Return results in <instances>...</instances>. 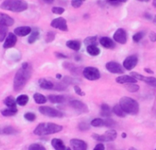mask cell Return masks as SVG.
Segmentation results:
<instances>
[{"label": "cell", "mask_w": 156, "mask_h": 150, "mask_svg": "<svg viewBox=\"0 0 156 150\" xmlns=\"http://www.w3.org/2000/svg\"><path fill=\"white\" fill-rule=\"evenodd\" d=\"M115 125H116V123H115L112 119H105V120H104L103 126H107V127H113Z\"/></svg>", "instance_id": "cell-39"}, {"label": "cell", "mask_w": 156, "mask_h": 150, "mask_svg": "<svg viewBox=\"0 0 156 150\" xmlns=\"http://www.w3.org/2000/svg\"><path fill=\"white\" fill-rule=\"evenodd\" d=\"M24 118L29 122H33L36 119V115L34 113H26L24 115Z\"/></svg>", "instance_id": "cell-38"}, {"label": "cell", "mask_w": 156, "mask_h": 150, "mask_svg": "<svg viewBox=\"0 0 156 150\" xmlns=\"http://www.w3.org/2000/svg\"><path fill=\"white\" fill-rule=\"evenodd\" d=\"M116 82L118 83H122V84H125V83L128 84V83H136L137 80L131 75H122V76L117 77Z\"/></svg>", "instance_id": "cell-18"}, {"label": "cell", "mask_w": 156, "mask_h": 150, "mask_svg": "<svg viewBox=\"0 0 156 150\" xmlns=\"http://www.w3.org/2000/svg\"><path fill=\"white\" fill-rule=\"evenodd\" d=\"M101 115L104 117H110L112 115V109L106 104L101 105Z\"/></svg>", "instance_id": "cell-24"}, {"label": "cell", "mask_w": 156, "mask_h": 150, "mask_svg": "<svg viewBox=\"0 0 156 150\" xmlns=\"http://www.w3.org/2000/svg\"><path fill=\"white\" fill-rule=\"evenodd\" d=\"M87 52L90 56H98L101 53V49L96 45H90L87 47Z\"/></svg>", "instance_id": "cell-26"}, {"label": "cell", "mask_w": 156, "mask_h": 150, "mask_svg": "<svg viewBox=\"0 0 156 150\" xmlns=\"http://www.w3.org/2000/svg\"><path fill=\"white\" fill-rule=\"evenodd\" d=\"M120 105L126 115H135L139 113V104L133 98L124 96L120 100Z\"/></svg>", "instance_id": "cell-4"}, {"label": "cell", "mask_w": 156, "mask_h": 150, "mask_svg": "<svg viewBox=\"0 0 156 150\" xmlns=\"http://www.w3.org/2000/svg\"><path fill=\"white\" fill-rule=\"evenodd\" d=\"M74 91H75V93H76L78 95H80V96H84V95H85V93H84L78 85H75V86H74Z\"/></svg>", "instance_id": "cell-42"}, {"label": "cell", "mask_w": 156, "mask_h": 150, "mask_svg": "<svg viewBox=\"0 0 156 150\" xmlns=\"http://www.w3.org/2000/svg\"><path fill=\"white\" fill-rule=\"evenodd\" d=\"M82 73L83 76L89 81H96L101 78V72L95 67H86L84 68Z\"/></svg>", "instance_id": "cell-6"}, {"label": "cell", "mask_w": 156, "mask_h": 150, "mask_svg": "<svg viewBox=\"0 0 156 150\" xmlns=\"http://www.w3.org/2000/svg\"><path fill=\"white\" fill-rule=\"evenodd\" d=\"M32 74V67L29 63L25 62L22 64L21 68L16 71L14 78V90L19 92L27 84V81L30 79Z\"/></svg>", "instance_id": "cell-1"}, {"label": "cell", "mask_w": 156, "mask_h": 150, "mask_svg": "<svg viewBox=\"0 0 156 150\" xmlns=\"http://www.w3.org/2000/svg\"><path fill=\"white\" fill-rule=\"evenodd\" d=\"M106 69L112 72V73H116V74H122L124 72V70L122 69V65L116 61H109L106 63Z\"/></svg>", "instance_id": "cell-11"}, {"label": "cell", "mask_w": 156, "mask_h": 150, "mask_svg": "<svg viewBox=\"0 0 156 150\" xmlns=\"http://www.w3.org/2000/svg\"><path fill=\"white\" fill-rule=\"evenodd\" d=\"M149 37H150V39H151L152 41H156V33H154V32H151L150 35H149Z\"/></svg>", "instance_id": "cell-47"}, {"label": "cell", "mask_w": 156, "mask_h": 150, "mask_svg": "<svg viewBox=\"0 0 156 150\" xmlns=\"http://www.w3.org/2000/svg\"><path fill=\"white\" fill-rule=\"evenodd\" d=\"M139 1H142V2H148V1H150V0H139Z\"/></svg>", "instance_id": "cell-55"}, {"label": "cell", "mask_w": 156, "mask_h": 150, "mask_svg": "<svg viewBox=\"0 0 156 150\" xmlns=\"http://www.w3.org/2000/svg\"><path fill=\"white\" fill-rule=\"evenodd\" d=\"M38 38H39V30L37 28H35L29 34L28 38H27V42L29 44H33L34 42H36L38 39Z\"/></svg>", "instance_id": "cell-23"}, {"label": "cell", "mask_w": 156, "mask_h": 150, "mask_svg": "<svg viewBox=\"0 0 156 150\" xmlns=\"http://www.w3.org/2000/svg\"><path fill=\"white\" fill-rule=\"evenodd\" d=\"M153 5H154V6L156 7V0H154V2H153Z\"/></svg>", "instance_id": "cell-53"}, {"label": "cell", "mask_w": 156, "mask_h": 150, "mask_svg": "<svg viewBox=\"0 0 156 150\" xmlns=\"http://www.w3.org/2000/svg\"><path fill=\"white\" fill-rule=\"evenodd\" d=\"M81 1H82V2H83V1H85V0H81Z\"/></svg>", "instance_id": "cell-58"}, {"label": "cell", "mask_w": 156, "mask_h": 150, "mask_svg": "<svg viewBox=\"0 0 156 150\" xmlns=\"http://www.w3.org/2000/svg\"></svg>", "instance_id": "cell-59"}, {"label": "cell", "mask_w": 156, "mask_h": 150, "mask_svg": "<svg viewBox=\"0 0 156 150\" xmlns=\"http://www.w3.org/2000/svg\"><path fill=\"white\" fill-rule=\"evenodd\" d=\"M16 113H17L16 107H15V108H8L7 107L6 109H4L1 111V115L3 116H14L16 115Z\"/></svg>", "instance_id": "cell-27"}, {"label": "cell", "mask_w": 156, "mask_h": 150, "mask_svg": "<svg viewBox=\"0 0 156 150\" xmlns=\"http://www.w3.org/2000/svg\"><path fill=\"white\" fill-rule=\"evenodd\" d=\"M104 149H105L104 145H103V144H101V143H100V144L96 145V147L94 148V149L93 150H104Z\"/></svg>", "instance_id": "cell-46"}, {"label": "cell", "mask_w": 156, "mask_h": 150, "mask_svg": "<svg viewBox=\"0 0 156 150\" xmlns=\"http://www.w3.org/2000/svg\"><path fill=\"white\" fill-rule=\"evenodd\" d=\"M16 41H17L16 36L14 33H8V34H7V37L5 38V42H4V44H3V48H4V49H10V48H13V47L16 44Z\"/></svg>", "instance_id": "cell-14"}, {"label": "cell", "mask_w": 156, "mask_h": 150, "mask_svg": "<svg viewBox=\"0 0 156 150\" xmlns=\"http://www.w3.org/2000/svg\"><path fill=\"white\" fill-rule=\"evenodd\" d=\"M92 137L99 141V142H111V141H113L116 139L117 137V132L116 130L114 129H111V130H108L106 131L103 135H96V134H93L92 135Z\"/></svg>", "instance_id": "cell-5"}, {"label": "cell", "mask_w": 156, "mask_h": 150, "mask_svg": "<svg viewBox=\"0 0 156 150\" xmlns=\"http://www.w3.org/2000/svg\"><path fill=\"white\" fill-rule=\"evenodd\" d=\"M47 4H52L55 0H44Z\"/></svg>", "instance_id": "cell-51"}, {"label": "cell", "mask_w": 156, "mask_h": 150, "mask_svg": "<svg viewBox=\"0 0 156 150\" xmlns=\"http://www.w3.org/2000/svg\"><path fill=\"white\" fill-rule=\"evenodd\" d=\"M0 7L3 10H8L14 13H20L26 11L28 7V5L25 0H5L0 5Z\"/></svg>", "instance_id": "cell-2"}, {"label": "cell", "mask_w": 156, "mask_h": 150, "mask_svg": "<svg viewBox=\"0 0 156 150\" xmlns=\"http://www.w3.org/2000/svg\"><path fill=\"white\" fill-rule=\"evenodd\" d=\"M138 63V58L135 55H132L127 57L124 61H123V68L126 69L127 71H131L132 69H133Z\"/></svg>", "instance_id": "cell-13"}, {"label": "cell", "mask_w": 156, "mask_h": 150, "mask_svg": "<svg viewBox=\"0 0 156 150\" xmlns=\"http://www.w3.org/2000/svg\"><path fill=\"white\" fill-rule=\"evenodd\" d=\"M51 145L55 150H64L66 148L63 141L58 138H53L51 140Z\"/></svg>", "instance_id": "cell-22"}, {"label": "cell", "mask_w": 156, "mask_h": 150, "mask_svg": "<svg viewBox=\"0 0 156 150\" xmlns=\"http://www.w3.org/2000/svg\"><path fill=\"white\" fill-rule=\"evenodd\" d=\"M63 127L59 125L53 123H41L34 130V134L37 136H47L56 134L62 131Z\"/></svg>", "instance_id": "cell-3"}, {"label": "cell", "mask_w": 156, "mask_h": 150, "mask_svg": "<svg viewBox=\"0 0 156 150\" xmlns=\"http://www.w3.org/2000/svg\"><path fill=\"white\" fill-rule=\"evenodd\" d=\"M84 44L88 47L90 45H96L97 44V37L92 36V37H88L84 39Z\"/></svg>", "instance_id": "cell-32"}, {"label": "cell", "mask_w": 156, "mask_h": 150, "mask_svg": "<svg viewBox=\"0 0 156 150\" xmlns=\"http://www.w3.org/2000/svg\"><path fill=\"white\" fill-rule=\"evenodd\" d=\"M70 146L74 150H87L88 149V145L86 144L85 141L73 138L70 140Z\"/></svg>", "instance_id": "cell-15"}, {"label": "cell", "mask_w": 156, "mask_h": 150, "mask_svg": "<svg viewBox=\"0 0 156 150\" xmlns=\"http://www.w3.org/2000/svg\"><path fill=\"white\" fill-rule=\"evenodd\" d=\"M122 137L123 138H125V137H126V134H125V133H122Z\"/></svg>", "instance_id": "cell-54"}, {"label": "cell", "mask_w": 156, "mask_h": 150, "mask_svg": "<svg viewBox=\"0 0 156 150\" xmlns=\"http://www.w3.org/2000/svg\"><path fill=\"white\" fill-rule=\"evenodd\" d=\"M51 27L58 28L62 31H68V25H67V20L63 17H58L55 18L51 21Z\"/></svg>", "instance_id": "cell-10"}, {"label": "cell", "mask_w": 156, "mask_h": 150, "mask_svg": "<svg viewBox=\"0 0 156 150\" xmlns=\"http://www.w3.org/2000/svg\"><path fill=\"white\" fill-rule=\"evenodd\" d=\"M38 84L40 86V88L42 89H45V90H52L54 89V83L47 79H44V78H41L39 79L38 81Z\"/></svg>", "instance_id": "cell-20"}, {"label": "cell", "mask_w": 156, "mask_h": 150, "mask_svg": "<svg viewBox=\"0 0 156 150\" xmlns=\"http://www.w3.org/2000/svg\"><path fill=\"white\" fill-rule=\"evenodd\" d=\"M28 100H29V98H28V96L27 95H26V94H21V95H19L17 98H16V104H18V105H20V106H25L27 103H28Z\"/></svg>", "instance_id": "cell-29"}, {"label": "cell", "mask_w": 156, "mask_h": 150, "mask_svg": "<svg viewBox=\"0 0 156 150\" xmlns=\"http://www.w3.org/2000/svg\"><path fill=\"white\" fill-rule=\"evenodd\" d=\"M48 100L52 104H62L65 102L66 98L63 95H57V94H50L48 95Z\"/></svg>", "instance_id": "cell-21"}, {"label": "cell", "mask_w": 156, "mask_h": 150, "mask_svg": "<svg viewBox=\"0 0 156 150\" xmlns=\"http://www.w3.org/2000/svg\"><path fill=\"white\" fill-rule=\"evenodd\" d=\"M81 5H82L81 0H72L71 1V5L75 8H79Z\"/></svg>", "instance_id": "cell-43"}, {"label": "cell", "mask_w": 156, "mask_h": 150, "mask_svg": "<svg viewBox=\"0 0 156 150\" xmlns=\"http://www.w3.org/2000/svg\"><path fill=\"white\" fill-rule=\"evenodd\" d=\"M104 124V120L101 119V118H95L90 122V126H95V127H100V126H103Z\"/></svg>", "instance_id": "cell-35"}, {"label": "cell", "mask_w": 156, "mask_h": 150, "mask_svg": "<svg viewBox=\"0 0 156 150\" xmlns=\"http://www.w3.org/2000/svg\"><path fill=\"white\" fill-rule=\"evenodd\" d=\"M69 104L75 111H77L80 114H86L89 112L88 106L84 103H82L79 100H72V101H70Z\"/></svg>", "instance_id": "cell-8"}, {"label": "cell", "mask_w": 156, "mask_h": 150, "mask_svg": "<svg viewBox=\"0 0 156 150\" xmlns=\"http://www.w3.org/2000/svg\"><path fill=\"white\" fill-rule=\"evenodd\" d=\"M33 98H34V101L37 104H45L47 102L46 96H44L41 93H35L34 96H33Z\"/></svg>", "instance_id": "cell-31"}, {"label": "cell", "mask_w": 156, "mask_h": 150, "mask_svg": "<svg viewBox=\"0 0 156 150\" xmlns=\"http://www.w3.org/2000/svg\"><path fill=\"white\" fill-rule=\"evenodd\" d=\"M3 132H4L5 134H6V135H10V134H13V133L15 132V130H14L11 126H7V127H5V128L3 130Z\"/></svg>", "instance_id": "cell-45"}, {"label": "cell", "mask_w": 156, "mask_h": 150, "mask_svg": "<svg viewBox=\"0 0 156 150\" xmlns=\"http://www.w3.org/2000/svg\"><path fill=\"white\" fill-rule=\"evenodd\" d=\"M125 88H126L130 93H136V92H138L139 89H140L139 85H137L136 83H128V84L125 86Z\"/></svg>", "instance_id": "cell-34"}, {"label": "cell", "mask_w": 156, "mask_h": 150, "mask_svg": "<svg viewBox=\"0 0 156 150\" xmlns=\"http://www.w3.org/2000/svg\"><path fill=\"white\" fill-rule=\"evenodd\" d=\"M54 38H55V34L53 33V32H48L47 33V36H46V41L48 42V43H49V42H51V41H53L54 40Z\"/></svg>", "instance_id": "cell-41"}, {"label": "cell", "mask_w": 156, "mask_h": 150, "mask_svg": "<svg viewBox=\"0 0 156 150\" xmlns=\"http://www.w3.org/2000/svg\"><path fill=\"white\" fill-rule=\"evenodd\" d=\"M38 111L48 117H62L63 116V113H61L60 111L52 108V107H48V106H40L38 108Z\"/></svg>", "instance_id": "cell-7"}, {"label": "cell", "mask_w": 156, "mask_h": 150, "mask_svg": "<svg viewBox=\"0 0 156 150\" xmlns=\"http://www.w3.org/2000/svg\"><path fill=\"white\" fill-rule=\"evenodd\" d=\"M28 150H46L45 148L39 144H33L31 145L29 148H28Z\"/></svg>", "instance_id": "cell-40"}, {"label": "cell", "mask_w": 156, "mask_h": 150, "mask_svg": "<svg viewBox=\"0 0 156 150\" xmlns=\"http://www.w3.org/2000/svg\"><path fill=\"white\" fill-rule=\"evenodd\" d=\"M100 43L105 49H114L115 48V43L113 42V40L112 38H110L108 37H102L100 39Z\"/></svg>", "instance_id": "cell-19"}, {"label": "cell", "mask_w": 156, "mask_h": 150, "mask_svg": "<svg viewBox=\"0 0 156 150\" xmlns=\"http://www.w3.org/2000/svg\"><path fill=\"white\" fill-rule=\"evenodd\" d=\"M56 77H57V79H61V78H62V75L58 73V74H57V75H56Z\"/></svg>", "instance_id": "cell-52"}, {"label": "cell", "mask_w": 156, "mask_h": 150, "mask_svg": "<svg viewBox=\"0 0 156 150\" xmlns=\"http://www.w3.org/2000/svg\"><path fill=\"white\" fill-rule=\"evenodd\" d=\"M131 76H133V78H135L137 81L140 80V81H144L148 85H152V86H154L156 87V78L154 77H149V76H144L138 72H135V71H133L131 72L130 74Z\"/></svg>", "instance_id": "cell-9"}, {"label": "cell", "mask_w": 156, "mask_h": 150, "mask_svg": "<svg viewBox=\"0 0 156 150\" xmlns=\"http://www.w3.org/2000/svg\"><path fill=\"white\" fill-rule=\"evenodd\" d=\"M56 56L57 57H58V58H67V56L66 55H64V54H62V53H56Z\"/></svg>", "instance_id": "cell-49"}, {"label": "cell", "mask_w": 156, "mask_h": 150, "mask_svg": "<svg viewBox=\"0 0 156 150\" xmlns=\"http://www.w3.org/2000/svg\"><path fill=\"white\" fill-rule=\"evenodd\" d=\"M31 31H32V29L30 27L24 26V27H18L15 28L14 34L16 36H19V37H26V36L29 35L31 33Z\"/></svg>", "instance_id": "cell-17"}, {"label": "cell", "mask_w": 156, "mask_h": 150, "mask_svg": "<svg viewBox=\"0 0 156 150\" xmlns=\"http://www.w3.org/2000/svg\"><path fill=\"white\" fill-rule=\"evenodd\" d=\"M7 31H8L7 27L1 26V25H0V42H2V41H4V40L5 39Z\"/></svg>", "instance_id": "cell-33"}, {"label": "cell", "mask_w": 156, "mask_h": 150, "mask_svg": "<svg viewBox=\"0 0 156 150\" xmlns=\"http://www.w3.org/2000/svg\"><path fill=\"white\" fill-rule=\"evenodd\" d=\"M131 150H135V148H131Z\"/></svg>", "instance_id": "cell-57"}, {"label": "cell", "mask_w": 156, "mask_h": 150, "mask_svg": "<svg viewBox=\"0 0 156 150\" xmlns=\"http://www.w3.org/2000/svg\"><path fill=\"white\" fill-rule=\"evenodd\" d=\"M144 37V32H137L136 34H134L133 36V40L135 43H138L139 41H141L143 39V38Z\"/></svg>", "instance_id": "cell-36"}, {"label": "cell", "mask_w": 156, "mask_h": 150, "mask_svg": "<svg viewBox=\"0 0 156 150\" xmlns=\"http://www.w3.org/2000/svg\"><path fill=\"white\" fill-rule=\"evenodd\" d=\"M5 104L8 107V108H15L16 107V101L12 97V96H8L5 99L4 101Z\"/></svg>", "instance_id": "cell-30"}, {"label": "cell", "mask_w": 156, "mask_h": 150, "mask_svg": "<svg viewBox=\"0 0 156 150\" xmlns=\"http://www.w3.org/2000/svg\"><path fill=\"white\" fill-rule=\"evenodd\" d=\"M112 112H113L117 116H120V117H125V116H126V113L122 110V108L121 107L120 104H115V105L112 107Z\"/></svg>", "instance_id": "cell-28"}, {"label": "cell", "mask_w": 156, "mask_h": 150, "mask_svg": "<svg viewBox=\"0 0 156 150\" xmlns=\"http://www.w3.org/2000/svg\"><path fill=\"white\" fill-rule=\"evenodd\" d=\"M14 23H15V20L13 17H11L10 16H8L6 14L0 13V25L1 26L11 27L14 25Z\"/></svg>", "instance_id": "cell-16"}, {"label": "cell", "mask_w": 156, "mask_h": 150, "mask_svg": "<svg viewBox=\"0 0 156 150\" xmlns=\"http://www.w3.org/2000/svg\"><path fill=\"white\" fill-rule=\"evenodd\" d=\"M51 11H52V13H53V14H56V15H61V14H63V13L65 12V8L60 7V6H54V7H52Z\"/></svg>", "instance_id": "cell-37"}, {"label": "cell", "mask_w": 156, "mask_h": 150, "mask_svg": "<svg viewBox=\"0 0 156 150\" xmlns=\"http://www.w3.org/2000/svg\"><path fill=\"white\" fill-rule=\"evenodd\" d=\"M64 150H71V149H70L69 148H65V149H64Z\"/></svg>", "instance_id": "cell-56"}, {"label": "cell", "mask_w": 156, "mask_h": 150, "mask_svg": "<svg viewBox=\"0 0 156 150\" xmlns=\"http://www.w3.org/2000/svg\"><path fill=\"white\" fill-rule=\"evenodd\" d=\"M111 4H117V3H124L127 0H108Z\"/></svg>", "instance_id": "cell-48"}, {"label": "cell", "mask_w": 156, "mask_h": 150, "mask_svg": "<svg viewBox=\"0 0 156 150\" xmlns=\"http://www.w3.org/2000/svg\"><path fill=\"white\" fill-rule=\"evenodd\" d=\"M127 33L123 28H118L113 35V39L120 44H125L127 42Z\"/></svg>", "instance_id": "cell-12"}, {"label": "cell", "mask_w": 156, "mask_h": 150, "mask_svg": "<svg viewBox=\"0 0 156 150\" xmlns=\"http://www.w3.org/2000/svg\"><path fill=\"white\" fill-rule=\"evenodd\" d=\"M79 128L81 131H85V130H89L90 129V126L88 124H86V123H81V124L79 125Z\"/></svg>", "instance_id": "cell-44"}, {"label": "cell", "mask_w": 156, "mask_h": 150, "mask_svg": "<svg viewBox=\"0 0 156 150\" xmlns=\"http://www.w3.org/2000/svg\"><path fill=\"white\" fill-rule=\"evenodd\" d=\"M144 71H146L147 73H150V74H154V71H153L152 70H150L149 68H145V69H144Z\"/></svg>", "instance_id": "cell-50"}, {"label": "cell", "mask_w": 156, "mask_h": 150, "mask_svg": "<svg viewBox=\"0 0 156 150\" xmlns=\"http://www.w3.org/2000/svg\"><path fill=\"white\" fill-rule=\"evenodd\" d=\"M66 45L70 49H73V50H76V51L80 50V49L81 47L80 42L78 41V40H68L67 43H66Z\"/></svg>", "instance_id": "cell-25"}]
</instances>
